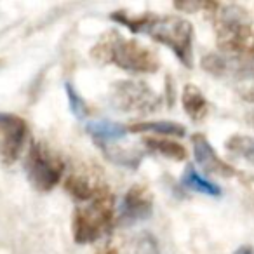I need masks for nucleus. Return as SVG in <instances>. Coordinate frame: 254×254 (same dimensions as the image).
Instances as JSON below:
<instances>
[{
  "label": "nucleus",
  "instance_id": "nucleus-14",
  "mask_svg": "<svg viewBox=\"0 0 254 254\" xmlns=\"http://www.w3.org/2000/svg\"><path fill=\"white\" fill-rule=\"evenodd\" d=\"M145 145L148 150L159 153V155L166 157V159L176 160V162H181V160H187L188 152L181 143L174 141V139L169 138H146Z\"/></svg>",
  "mask_w": 254,
  "mask_h": 254
},
{
  "label": "nucleus",
  "instance_id": "nucleus-3",
  "mask_svg": "<svg viewBox=\"0 0 254 254\" xmlns=\"http://www.w3.org/2000/svg\"><path fill=\"white\" fill-rule=\"evenodd\" d=\"M216 40L225 56L233 60H254V28L251 16L242 5H219L214 14Z\"/></svg>",
  "mask_w": 254,
  "mask_h": 254
},
{
  "label": "nucleus",
  "instance_id": "nucleus-12",
  "mask_svg": "<svg viewBox=\"0 0 254 254\" xmlns=\"http://www.w3.org/2000/svg\"><path fill=\"white\" fill-rule=\"evenodd\" d=\"M181 105L193 122H202L209 113V103L202 91L193 84H187L181 92Z\"/></svg>",
  "mask_w": 254,
  "mask_h": 254
},
{
  "label": "nucleus",
  "instance_id": "nucleus-4",
  "mask_svg": "<svg viewBox=\"0 0 254 254\" xmlns=\"http://www.w3.org/2000/svg\"><path fill=\"white\" fill-rule=\"evenodd\" d=\"M112 191L96 197L77 207L71 218V235L77 244H92L106 237L115 221V205Z\"/></svg>",
  "mask_w": 254,
  "mask_h": 254
},
{
  "label": "nucleus",
  "instance_id": "nucleus-10",
  "mask_svg": "<svg viewBox=\"0 0 254 254\" xmlns=\"http://www.w3.org/2000/svg\"><path fill=\"white\" fill-rule=\"evenodd\" d=\"M64 188L66 191L78 202H91L96 197L106 193V191H112L108 188V185L105 181H101L98 176H92V174H84V173H73L66 178L64 181Z\"/></svg>",
  "mask_w": 254,
  "mask_h": 254
},
{
  "label": "nucleus",
  "instance_id": "nucleus-8",
  "mask_svg": "<svg viewBox=\"0 0 254 254\" xmlns=\"http://www.w3.org/2000/svg\"><path fill=\"white\" fill-rule=\"evenodd\" d=\"M120 219L126 223H136L150 218L153 211V193L145 185H134L127 190L120 204Z\"/></svg>",
  "mask_w": 254,
  "mask_h": 254
},
{
  "label": "nucleus",
  "instance_id": "nucleus-9",
  "mask_svg": "<svg viewBox=\"0 0 254 254\" xmlns=\"http://www.w3.org/2000/svg\"><path fill=\"white\" fill-rule=\"evenodd\" d=\"M191 145H193V157L197 164L205 171L207 174L219 178H233L237 176L235 167L226 164L221 157L216 153L212 145L207 141L204 134H193L191 136Z\"/></svg>",
  "mask_w": 254,
  "mask_h": 254
},
{
  "label": "nucleus",
  "instance_id": "nucleus-16",
  "mask_svg": "<svg viewBox=\"0 0 254 254\" xmlns=\"http://www.w3.org/2000/svg\"><path fill=\"white\" fill-rule=\"evenodd\" d=\"M181 181H183V185L187 188H190V190H193V191H198V193L209 195V197H219V195H221V188L216 183H212V181L205 180L204 176H200L193 166H188L187 169H185Z\"/></svg>",
  "mask_w": 254,
  "mask_h": 254
},
{
  "label": "nucleus",
  "instance_id": "nucleus-22",
  "mask_svg": "<svg viewBox=\"0 0 254 254\" xmlns=\"http://www.w3.org/2000/svg\"><path fill=\"white\" fill-rule=\"evenodd\" d=\"M249 120H251V124H253V126H254V112H253V113H251V117H249Z\"/></svg>",
  "mask_w": 254,
  "mask_h": 254
},
{
  "label": "nucleus",
  "instance_id": "nucleus-19",
  "mask_svg": "<svg viewBox=\"0 0 254 254\" xmlns=\"http://www.w3.org/2000/svg\"><path fill=\"white\" fill-rule=\"evenodd\" d=\"M64 89H66L68 103H70V108H71V112H73V115L80 117V119H82V117L87 115V113H89L87 103H85L84 98H80V94H78V92L75 91V87L71 85V82H66Z\"/></svg>",
  "mask_w": 254,
  "mask_h": 254
},
{
  "label": "nucleus",
  "instance_id": "nucleus-17",
  "mask_svg": "<svg viewBox=\"0 0 254 254\" xmlns=\"http://www.w3.org/2000/svg\"><path fill=\"white\" fill-rule=\"evenodd\" d=\"M105 153V157L108 160H112L117 166H124V167H138L139 162H141V155H138L136 152H127V150L120 148V146H113L110 143H105V145H99Z\"/></svg>",
  "mask_w": 254,
  "mask_h": 254
},
{
  "label": "nucleus",
  "instance_id": "nucleus-7",
  "mask_svg": "<svg viewBox=\"0 0 254 254\" xmlns=\"http://www.w3.org/2000/svg\"><path fill=\"white\" fill-rule=\"evenodd\" d=\"M28 141V124L18 115L0 112V162L11 166L21 157Z\"/></svg>",
  "mask_w": 254,
  "mask_h": 254
},
{
  "label": "nucleus",
  "instance_id": "nucleus-1",
  "mask_svg": "<svg viewBox=\"0 0 254 254\" xmlns=\"http://www.w3.org/2000/svg\"><path fill=\"white\" fill-rule=\"evenodd\" d=\"M112 19L134 33H145L159 44L167 46L187 68L193 66V26L180 16H155L113 12Z\"/></svg>",
  "mask_w": 254,
  "mask_h": 254
},
{
  "label": "nucleus",
  "instance_id": "nucleus-5",
  "mask_svg": "<svg viewBox=\"0 0 254 254\" xmlns=\"http://www.w3.org/2000/svg\"><path fill=\"white\" fill-rule=\"evenodd\" d=\"M25 173L30 185L37 191L47 193L61 181L64 173V164L58 153L47 145L33 141L26 152Z\"/></svg>",
  "mask_w": 254,
  "mask_h": 254
},
{
  "label": "nucleus",
  "instance_id": "nucleus-21",
  "mask_svg": "<svg viewBox=\"0 0 254 254\" xmlns=\"http://www.w3.org/2000/svg\"><path fill=\"white\" fill-rule=\"evenodd\" d=\"M233 254H254V249L251 246H240Z\"/></svg>",
  "mask_w": 254,
  "mask_h": 254
},
{
  "label": "nucleus",
  "instance_id": "nucleus-6",
  "mask_svg": "<svg viewBox=\"0 0 254 254\" xmlns=\"http://www.w3.org/2000/svg\"><path fill=\"white\" fill-rule=\"evenodd\" d=\"M112 105L127 113H153L160 108V98L145 82L122 80L112 89Z\"/></svg>",
  "mask_w": 254,
  "mask_h": 254
},
{
  "label": "nucleus",
  "instance_id": "nucleus-2",
  "mask_svg": "<svg viewBox=\"0 0 254 254\" xmlns=\"http://www.w3.org/2000/svg\"><path fill=\"white\" fill-rule=\"evenodd\" d=\"M92 60L110 63L129 73H155L160 66L157 54L138 40L126 39L117 30L106 32L91 49Z\"/></svg>",
  "mask_w": 254,
  "mask_h": 254
},
{
  "label": "nucleus",
  "instance_id": "nucleus-13",
  "mask_svg": "<svg viewBox=\"0 0 254 254\" xmlns=\"http://www.w3.org/2000/svg\"><path fill=\"white\" fill-rule=\"evenodd\" d=\"M127 132H155L160 136L171 138H183L187 134L185 126L169 120H153V122H136L127 126Z\"/></svg>",
  "mask_w": 254,
  "mask_h": 254
},
{
  "label": "nucleus",
  "instance_id": "nucleus-20",
  "mask_svg": "<svg viewBox=\"0 0 254 254\" xmlns=\"http://www.w3.org/2000/svg\"><path fill=\"white\" fill-rule=\"evenodd\" d=\"M94 254H119V253H117V249H115V247H113V246H110V244H108V246H103V247H99V249L96 251Z\"/></svg>",
  "mask_w": 254,
  "mask_h": 254
},
{
  "label": "nucleus",
  "instance_id": "nucleus-15",
  "mask_svg": "<svg viewBox=\"0 0 254 254\" xmlns=\"http://www.w3.org/2000/svg\"><path fill=\"white\" fill-rule=\"evenodd\" d=\"M87 132L94 138V141H98V145H105V143L115 141V139L122 138L127 132V127H124L122 124H115V122H91L87 124Z\"/></svg>",
  "mask_w": 254,
  "mask_h": 254
},
{
  "label": "nucleus",
  "instance_id": "nucleus-18",
  "mask_svg": "<svg viewBox=\"0 0 254 254\" xmlns=\"http://www.w3.org/2000/svg\"><path fill=\"white\" fill-rule=\"evenodd\" d=\"M226 150H230L235 155L242 157L246 160L254 162V138L251 136H232V138L226 141Z\"/></svg>",
  "mask_w": 254,
  "mask_h": 254
},
{
  "label": "nucleus",
  "instance_id": "nucleus-11",
  "mask_svg": "<svg viewBox=\"0 0 254 254\" xmlns=\"http://www.w3.org/2000/svg\"><path fill=\"white\" fill-rule=\"evenodd\" d=\"M225 75H230L233 78V85L244 101L254 103V63L242 61V63L232 66L228 61Z\"/></svg>",
  "mask_w": 254,
  "mask_h": 254
}]
</instances>
